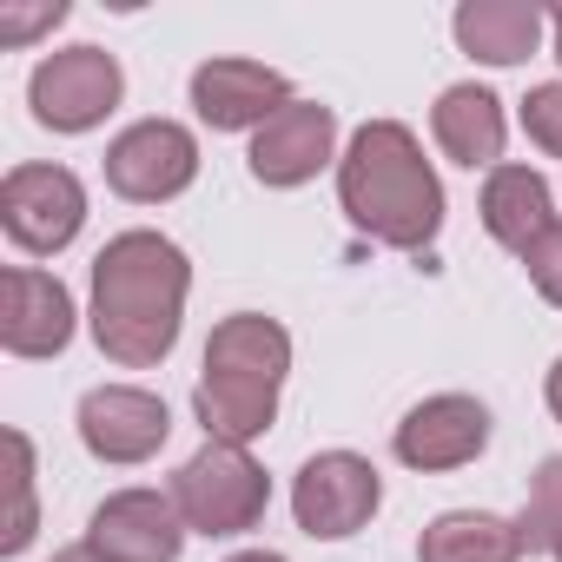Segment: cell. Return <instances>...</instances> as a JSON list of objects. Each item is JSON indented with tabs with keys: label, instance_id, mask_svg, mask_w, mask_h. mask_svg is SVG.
<instances>
[{
	"label": "cell",
	"instance_id": "24",
	"mask_svg": "<svg viewBox=\"0 0 562 562\" xmlns=\"http://www.w3.org/2000/svg\"><path fill=\"white\" fill-rule=\"evenodd\" d=\"M549 411H555V424H562V358H555V371H549Z\"/></svg>",
	"mask_w": 562,
	"mask_h": 562
},
{
	"label": "cell",
	"instance_id": "12",
	"mask_svg": "<svg viewBox=\"0 0 562 562\" xmlns=\"http://www.w3.org/2000/svg\"><path fill=\"white\" fill-rule=\"evenodd\" d=\"M74 338V299L54 271L14 265L0 278V345L14 358H60Z\"/></svg>",
	"mask_w": 562,
	"mask_h": 562
},
{
	"label": "cell",
	"instance_id": "13",
	"mask_svg": "<svg viewBox=\"0 0 562 562\" xmlns=\"http://www.w3.org/2000/svg\"><path fill=\"white\" fill-rule=\"evenodd\" d=\"M192 106L212 133H258L265 120H278L292 106V80L271 74L258 60H205L192 74Z\"/></svg>",
	"mask_w": 562,
	"mask_h": 562
},
{
	"label": "cell",
	"instance_id": "11",
	"mask_svg": "<svg viewBox=\"0 0 562 562\" xmlns=\"http://www.w3.org/2000/svg\"><path fill=\"white\" fill-rule=\"evenodd\" d=\"M172 437V417L153 391L139 384H100L80 397V443L100 463H146Z\"/></svg>",
	"mask_w": 562,
	"mask_h": 562
},
{
	"label": "cell",
	"instance_id": "28",
	"mask_svg": "<svg viewBox=\"0 0 562 562\" xmlns=\"http://www.w3.org/2000/svg\"><path fill=\"white\" fill-rule=\"evenodd\" d=\"M549 555H555V562H562V542H555V549H549Z\"/></svg>",
	"mask_w": 562,
	"mask_h": 562
},
{
	"label": "cell",
	"instance_id": "15",
	"mask_svg": "<svg viewBox=\"0 0 562 562\" xmlns=\"http://www.w3.org/2000/svg\"><path fill=\"white\" fill-rule=\"evenodd\" d=\"M430 133H437V146H443V159H457V166H483V172H496L503 166V100L490 93V87H450L437 106H430Z\"/></svg>",
	"mask_w": 562,
	"mask_h": 562
},
{
	"label": "cell",
	"instance_id": "25",
	"mask_svg": "<svg viewBox=\"0 0 562 562\" xmlns=\"http://www.w3.org/2000/svg\"><path fill=\"white\" fill-rule=\"evenodd\" d=\"M54 562H100V555H93V549H87V542H74V549H60V555H54Z\"/></svg>",
	"mask_w": 562,
	"mask_h": 562
},
{
	"label": "cell",
	"instance_id": "10",
	"mask_svg": "<svg viewBox=\"0 0 562 562\" xmlns=\"http://www.w3.org/2000/svg\"><path fill=\"white\" fill-rule=\"evenodd\" d=\"M179 542H186V516L159 490H120L87 522V549L100 562H179Z\"/></svg>",
	"mask_w": 562,
	"mask_h": 562
},
{
	"label": "cell",
	"instance_id": "27",
	"mask_svg": "<svg viewBox=\"0 0 562 562\" xmlns=\"http://www.w3.org/2000/svg\"><path fill=\"white\" fill-rule=\"evenodd\" d=\"M549 27H555V60H562V8L549 14Z\"/></svg>",
	"mask_w": 562,
	"mask_h": 562
},
{
	"label": "cell",
	"instance_id": "6",
	"mask_svg": "<svg viewBox=\"0 0 562 562\" xmlns=\"http://www.w3.org/2000/svg\"><path fill=\"white\" fill-rule=\"evenodd\" d=\"M0 225L34 258H54L87 225V186L67 166H14L0 179Z\"/></svg>",
	"mask_w": 562,
	"mask_h": 562
},
{
	"label": "cell",
	"instance_id": "23",
	"mask_svg": "<svg viewBox=\"0 0 562 562\" xmlns=\"http://www.w3.org/2000/svg\"><path fill=\"white\" fill-rule=\"evenodd\" d=\"M522 265H529V285H536V292L562 312V218H555V225L529 245V258H522Z\"/></svg>",
	"mask_w": 562,
	"mask_h": 562
},
{
	"label": "cell",
	"instance_id": "8",
	"mask_svg": "<svg viewBox=\"0 0 562 562\" xmlns=\"http://www.w3.org/2000/svg\"><path fill=\"white\" fill-rule=\"evenodd\" d=\"M199 179V139L179 120H139L106 146V186L133 205H166Z\"/></svg>",
	"mask_w": 562,
	"mask_h": 562
},
{
	"label": "cell",
	"instance_id": "17",
	"mask_svg": "<svg viewBox=\"0 0 562 562\" xmlns=\"http://www.w3.org/2000/svg\"><path fill=\"white\" fill-rule=\"evenodd\" d=\"M457 47L483 67H516L536 54L542 41V8H529V0H463L457 8Z\"/></svg>",
	"mask_w": 562,
	"mask_h": 562
},
{
	"label": "cell",
	"instance_id": "26",
	"mask_svg": "<svg viewBox=\"0 0 562 562\" xmlns=\"http://www.w3.org/2000/svg\"><path fill=\"white\" fill-rule=\"evenodd\" d=\"M232 562H285V555H271V549H245V555H232Z\"/></svg>",
	"mask_w": 562,
	"mask_h": 562
},
{
	"label": "cell",
	"instance_id": "5",
	"mask_svg": "<svg viewBox=\"0 0 562 562\" xmlns=\"http://www.w3.org/2000/svg\"><path fill=\"white\" fill-rule=\"evenodd\" d=\"M126 93V74L106 47H60L34 67L27 80V106L47 133H93Z\"/></svg>",
	"mask_w": 562,
	"mask_h": 562
},
{
	"label": "cell",
	"instance_id": "22",
	"mask_svg": "<svg viewBox=\"0 0 562 562\" xmlns=\"http://www.w3.org/2000/svg\"><path fill=\"white\" fill-rule=\"evenodd\" d=\"M67 21V0H41V8H0V47H27Z\"/></svg>",
	"mask_w": 562,
	"mask_h": 562
},
{
	"label": "cell",
	"instance_id": "3",
	"mask_svg": "<svg viewBox=\"0 0 562 562\" xmlns=\"http://www.w3.org/2000/svg\"><path fill=\"white\" fill-rule=\"evenodd\" d=\"M292 371V331L265 318V312H232L212 325L205 338V364H199V391L192 411L205 424L212 443H251L271 430L278 417V391Z\"/></svg>",
	"mask_w": 562,
	"mask_h": 562
},
{
	"label": "cell",
	"instance_id": "20",
	"mask_svg": "<svg viewBox=\"0 0 562 562\" xmlns=\"http://www.w3.org/2000/svg\"><path fill=\"white\" fill-rule=\"evenodd\" d=\"M8 490H14V516H8V536H0V549L8 555H21L27 542H34V443H27V430H8Z\"/></svg>",
	"mask_w": 562,
	"mask_h": 562
},
{
	"label": "cell",
	"instance_id": "1",
	"mask_svg": "<svg viewBox=\"0 0 562 562\" xmlns=\"http://www.w3.org/2000/svg\"><path fill=\"white\" fill-rule=\"evenodd\" d=\"M186 292H192V265L166 232L106 238L93 258V345L126 371L159 364L179 345Z\"/></svg>",
	"mask_w": 562,
	"mask_h": 562
},
{
	"label": "cell",
	"instance_id": "14",
	"mask_svg": "<svg viewBox=\"0 0 562 562\" xmlns=\"http://www.w3.org/2000/svg\"><path fill=\"white\" fill-rule=\"evenodd\" d=\"M490 443V411L463 391H443V397H424L404 424H397V457L411 470H463L476 463Z\"/></svg>",
	"mask_w": 562,
	"mask_h": 562
},
{
	"label": "cell",
	"instance_id": "19",
	"mask_svg": "<svg viewBox=\"0 0 562 562\" xmlns=\"http://www.w3.org/2000/svg\"><path fill=\"white\" fill-rule=\"evenodd\" d=\"M522 549H555L562 542V457H542L529 476V503H522Z\"/></svg>",
	"mask_w": 562,
	"mask_h": 562
},
{
	"label": "cell",
	"instance_id": "18",
	"mask_svg": "<svg viewBox=\"0 0 562 562\" xmlns=\"http://www.w3.org/2000/svg\"><path fill=\"white\" fill-rule=\"evenodd\" d=\"M522 529L490 509H443L417 536V562H522Z\"/></svg>",
	"mask_w": 562,
	"mask_h": 562
},
{
	"label": "cell",
	"instance_id": "9",
	"mask_svg": "<svg viewBox=\"0 0 562 562\" xmlns=\"http://www.w3.org/2000/svg\"><path fill=\"white\" fill-rule=\"evenodd\" d=\"M331 146H338V113L318 106V100H292L278 120H265L251 133L245 166H251L258 186L292 192V186H305V179H318L331 166Z\"/></svg>",
	"mask_w": 562,
	"mask_h": 562
},
{
	"label": "cell",
	"instance_id": "16",
	"mask_svg": "<svg viewBox=\"0 0 562 562\" xmlns=\"http://www.w3.org/2000/svg\"><path fill=\"white\" fill-rule=\"evenodd\" d=\"M555 225V205H549V179L529 172V166H496L483 179V232L496 245H509L516 258H529V245Z\"/></svg>",
	"mask_w": 562,
	"mask_h": 562
},
{
	"label": "cell",
	"instance_id": "4",
	"mask_svg": "<svg viewBox=\"0 0 562 562\" xmlns=\"http://www.w3.org/2000/svg\"><path fill=\"white\" fill-rule=\"evenodd\" d=\"M166 496L179 503L186 529H199V536H245V529H258V516L271 503V476L251 463L245 443H212L205 437V450L179 463Z\"/></svg>",
	"mask_w": 562,
	"mask_h": 562
},
{
	"label": "cell",
	"instance_id": "2",
	"mask_svg": "<svg viewBox=\"0 0 562 562\" xmlns=\"http://www.w3.org/2000/svg\"><path fill=\"white\" fill-rule=\"evenodd\" d=\"M338 205L371 245H391V251H424L443 225V186L417 133L397 120H371L351 133L338 159Z\"/></svg>",
	"mask_w": 562,
	"mask_h": 562
},
{
	"label": "cell",
	"instance_id": "7",
	"mask_svg": "<svg viewBox=\"0 0 562 562\" xmlns=\"http://www.w3.org/2000/svg\"><path fill=\"white\" fill-rule=\"evenodd\" d=\"M378 503H384V483H378V470L358 450H318L299 470V483H292V516H299V529L312 542L358 536L378 516Z\"/></svg>",
	"mask_w": 562,
	"mask_h": 562
},
{
	"label": "cell",
	"instance_id": "21",
	"mask_svg": "<svg viewBox=\"0 0 562 562\" xmlns=\"http://www.w3.org/2000/svg\"><path fill=\"white\" fill-rule=\"evenodd\" d=\"M522 133H529L549 159H562V80L529 87V100H522Z\"/></svg>",
	"mask_w": 562,
	"mask_h": 562
}]
</instances>
